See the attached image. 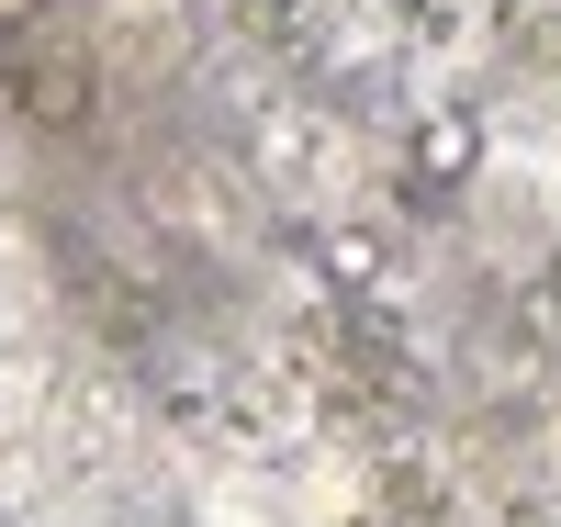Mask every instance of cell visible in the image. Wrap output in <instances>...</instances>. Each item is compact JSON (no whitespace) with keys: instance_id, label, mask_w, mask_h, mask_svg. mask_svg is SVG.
<instances>
[{"instance_id":"cell-5","label":"cell","mask_w":561,"mask_h":527,"mask_svg":"<svg viewBox=\"0 0 561 527\" xmlns=\"http://www.w3.org/2000/svg\"><path fill=\"white\" fill-rule=\"evenodd\" d=\"M45 12H57V0H0V45H23V34H34Z\"/></svg>"},{"instance_id":"cell-3","label":"cell","mask_w":561,"mask_h":527,"mask_svg":"<svg viewBox=\"0 0 561 527\" xmlns=\"http://www.w3.org/2000/svg\"><path fill=\"white\" fill-rule=\"evenodd\" d=\"M472 169H483V113H472V102L415 113V135H404V180H415V191H460Z\"/></svg>"},{"instance_id":"cell-4","label":"cell","mask_w":561,"mask_h":527,"mask_svg":"<svg viewBox=\"0 0 561 527\" xmlns=\"http://www.w3.org/2000/svg\"><path fill=\"white\" fill-rule=\"evenodd\" d=\"M314 270L337 280V293H370V280H382V236L370 225H314Z\"/></svg>"},{"instance_id":"cell-2","label":"cell","mask_w":561,"mask_h":527,"mask_svg":"<svg viewBox=\"0 0 561 527\" xmlns=\"http://www.w3.org/2000/svg\"><path fill=\"white\" fill-rule=\"evenodd\" d=\"M79 45L102 57V79H180V57H192V23H180V0H113V12L90 23Z\"/></svg>"},{"instance_id":"cell-7","label":"cell","mask_w":561,"mask_h":527,"mask_svg":"<svg viewBox=\"0 0 561 527\" xmlns=\"http://www.w3.org/2000/svg\"><path fill=\"white\" fill-rule=\"evenodd\" d=\"M505 527H550V516H505Z\"/></svg>"},{"instance_id":"cell-6","label":"cell","mask_w":561,"mask_h":527,"mask_svg":"<svg viewBox=\"0 0 561 527\" xmlns=\"http://www.w3.org/2000/svg\"><path fill=\"white\" fill-rule=\"evenodd\" d=\"M539 303H550V314H561V248H550V259H539Z\"/></svg>"},{"instance_id":"cell-1","label":"cell","mask_w":561,"mask_h":527,"mask_svg":"<svg viewBox=\"0 0 561 527\" xmlns=\"http://www.w3.org/2000/svg\"><path fill=\"white\" fill-rule=\"evenodd\" d=\"M0 102L34 135H90V113H102V57H90V45H34V57L0 79Z\"/></svg>"}]
</instances>
